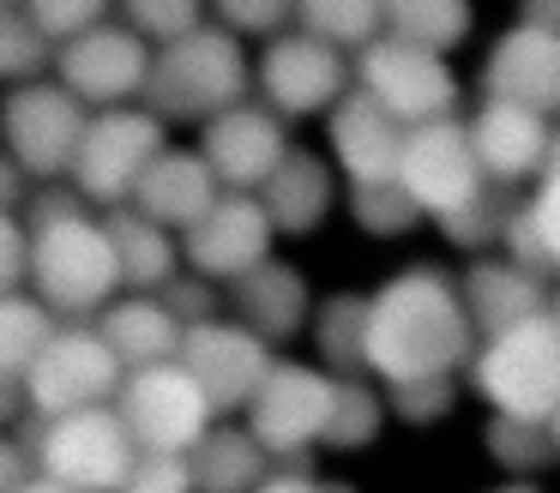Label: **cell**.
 Wrapping results in <instances>:
<instances>
[{"label":"cell","mask_w":560,"mask_h":493,"mask_svg":"<svg viewBox=\"0 0 560 493\" xmlns=\"http://www.w3.org/2000/svg\"><path fill=\"white\" fill-rule=\"evenodd\" d=\"M470 355H476V325L464 313L458 271L416 259V265H398L368 295L362 379H374L380 391L428 385V379H464Z\"/></svg>","instance_id":"1"},{"label":"cell","mask_w":560,"mask_h":493,"mask_svg":"<svg viewBox=\"0 0 560 493\" xmlns=\"http://www.w3.org/2000/svg\"><path fill=\"white\" fill-rule=\"evenodd\" d=\"M31 295L61 325H91L103 307L127 295L115 235L91 204L31 228Z\"/></svg>","instance_id":"2"},{"label":"cell","mask_w":560,"mask_h":493,"mask_svg":"<svg viewBox=\"0 0 560 493\" xmlns=\"http://www.w3.org/2000/svg\"><path fill=\"white\" fill-rule=\"evenodd\" d=\"M242 103H254V55L223 24L206 19L194 36L151 55L145 108L163 127H211Z\"/></svg>","instance_id":"3"},{"label":"cell","mask_w":560,"mask_h":493,"mask_svg":"<svg viewBox=\"0 0 560 493\" xmlns=\"http://www.w3.org/2000/svg\"><path fill=\"white\" fill-rule=\"evenodd\" d=\"M470 397L500 421H530L548 427L560 415V325L555 313H536V319L494 331L476 343L470 367H464Z\"/></svg>","instance_id":"4"},{"label":"cell","mask_w":560,"mask_h":493,"mask_svg":"<svg viewBox=\"0 0 560 493\" xmlns=\"http://www.w3.org/2000/svg\"><path fill=\"white\" fill-rule=\"evenodd\" d=\"M170 144H175L170 127H163L145 103H139V108H109V115H91L67 187H73L97 216L127 211V204H133V192H139V180H145V168L158 163Z\"/></svg>","instance_id":"5"},{"label":"cell","mask_w":560,"mask_h":493,"mask_svg":"<svg viewBox=\"0 0 560 493\" xmlns=\"http://www.w3.org/2000/svg\"><path fill=\"white\" fill-rule=\"evenodd\" d=\"M355 91V60L307 36L302 24L271 36L254 55V103L290 127V120H326Z\"/></svg>","instance_id":"6"},{"label":"cell","mask_w":560,"mask_h":493,"mask_svg":"<svg viewBox=\"0 0 560 493\" xmlns=\"http://www.w3.org/2000/svg\"><path fill=\"white\" fill-rule=\"evenodd\" d=\"M331 409H338V379L319 361H278L247 403L242 427L271 463H307V451H319L331 433Z\"/></svg>","instance_id":"7"},{"label":"cell","mask_w":560,"mask_h":493,"mask_svg":"<svg viewBox=\"0 0 560 493\" xmlns=\"http://www.w3.org/2000/svg\"><path fill=\"white\" fill-rule=\"evenodd\" d=\"M355 91L386 108L404 132L434 127V120H458V103H464L458 67L416 43H398V36H380L374 48L355 55Z\"/></svg>","instance_id":"8"},{"label":"cell","mask_w":560,"mask_h":493,"mask_svg":"<svg viewBox=\"0 0 560 493\" xmlns=\"http://www.w3.org/2000/svg\"><path fill=\"white\" fill-rule=\"evenodd\" d=\"M19 385H25L31 421H61V415H85V409H115L127 367L97 337V325H61Z\"/></svg>","instance_id":"9"},{"label":"cell","mask_w":560,"mask_h":493,"mask_svg":"<svg viewBox=\"0 0 560 493\" xmlns=\"http://www.w3.org/2000/svg\"><path fill=\"white\" fill-rule=\"evenodd\" d=\"M85 127H91V108L55 79L0 91V151L13 156L37 187L73 175V156H79Z\"/></svg>","instance_id":"10"},{"label":"cell","mask_w":560,"mask_h":493,"mask_svg":"<svg viewBox=\"0 0 560 493\" xmlns=\"http://www.w3.org/2000/svg\"><path fill=\"white\" fill-rule=\"evenodd\" d=\"M398 192L422 211V223H452L464 216L476 199H488V175L476 163L470 144V120H434V127L404 132V156H398Z\"/></svg>","instance_id":"11"},{"label":"cell","mask_w":560,"mask_h":493,"mask_svg":"<svg viewBox=\"0 0 560 493\" xmlns=\"http://www.w3.org/2000/svg\"><path fill=\"white\" fill-rule=\"evenodd\" d=\"M115 415L133 433L139 451H163V457H194V445L218 427V409H211V397L199 391V379L182 361L127 373Z\"/></svg>","instance_id":"12"},{"label":"cell","mask_w":560,"mask_h":493,"mask_svg":"<svg viewBox=\"0 0 560 493\" xmlns=\"http://www.w3.org/2000/svg\"><path fill=\"white\" fill-rule=\"evenodd\" d=\"M151 55H158V48L127 31L121 12H115V19H103L97 31H85L79 43L55 48V84H67L91 115L139 108L145 103V84H151Z\"/></svg>","instance_id":"13"},{"label":"cell","mask_w":560,"mask_h":493,"mask_svg":"<svg viewBox=\"0 0 560 493\" xmlns=\"http://www.w3.org/2000/svg\"><path fill=\"white\" fill-rule=\"evenodd\" d=\"M133 457H139V445L115 409L37 421V476L61 481L73 493H121Z\"/></svg>","instance_id":"14"},{"label":"cell","mask_w":560,"mask_h":493,"mask_svg":"<svg viewBox=\"0 0 560 493\" xmlns=\"http://www.w3.org/2000/svg\"><path fill=\"white\" fill-rule=\"evenodd\" d=\"M271 259H278V228H271L266 204L247 199V192H223L182 235V265L194 277H206V283H218L223 295Z\"/></svg>","instance_id":"15"},{"label":"cell","mask_w":560,"mask_h":493,"mask_svg":"<svg viewBox=\"0 0 560 493\" xmlns=\"http://www.w3.org/2000/svg\"><path fill=\"white\" fill-rule=\"evenodd\" d=\"M175 361L199 379V391L211 397L218 421H235V415H247V403L259 397L266 373L278 367V349L259 343L247 325H235L230 313H223V319L194 325V331L182 337V355Z\"/></svg>","instance_id":"16"},{"label":"cell","mask_w":560,"mask_h":493,"mask_svg":"<svg viewBox=\"0 0 560 493\" xmlns=\"http://www.w3.org/2000/svg\"><path fill=\"white\" fill-rule=\"evenodd\" d=\"M194 151L206 156V168L218 175L223 192H247V199H259L266 180L283 168V156L295 151V139H290V127H283L271 108L242 103V108H230V115H218L211 127H199Z\"/></svg>","instance_id":"17"},{"label":"cell","mask_w":560,"mask_h":493,"mask_svg":"<svg viewBox=\"0 0 560 493\" xmlns=\"http://www.w3.org/2000/svg\"><path fill=\"white\" fill-rule=\"evenodd\" d=\"M476 84H482V103H512L560 120V36L530 19H512L488 43Z\"/></svg>","instance_id":"18"},{"label":"cell","mask_w":560,"mask_h":493,"mask_svg":"<svg viewBox=\"0 0 560 493\" xmlns=\"http://www.w3.org/2000/svg\"><path fill=\"white\" fill-rule=\"evenodd\" d=\"M326 156L338 168L343 192L392 187L398 180V156H404V127L380 103H368L362 91H350L326 115Z\"/></svg>","instance_id":"19"},{"label":"cell","mask_w":560,"mask_h":493,"mask_svg":"<svg viewBox=\"0 0 560 493\" xmlns=\"http://www.w3.org/2000/svg\"><path fill=\"white\" fill-rule=\"evenodd\" d=\"M548 139H555V120L530 115V108L476 103V115H470L476 163H482L488 187H500V192L536 187V180L548 175Z\"/></svg>","instance_id":"20"},{"label":"cell","mask_w":560,"mask_h":493,"mask_svg":"<svg viewBox=\"0 0 560 493\" xmlns=\"http://www.w3.org/2000/svg\"><path fill=\"white\" fill-rule=\"evenodd\" d=\"M259 204H266L278 240H307V235H319V228H326V216L343 204V180H338V168H331L326 151L295 144V151L283 156V168L266 180Z\"/></svg>","instance_id":"21"},{"label":"cell","mask_w":560,"mask_h":493,"mask_svg":"<svg viewBox=\"0 0 560 493\" xmlns=\"http://www.w3.org/2000/svg\"><path fill=\"white\" fill-rule=\"evenodd\" d=\"M458 295H464V313H470L476 325V343L494 331H512V325L536 319V313H548V277L524 271V265H512L506 253H482V259H470L458 271Z\"/></svg>","instance_id":"22"},{"label":"cell","mask_w":560,"mask_h":493,"mask_svg":"<svg viewBox=\"0 0 560 493\" xmlns=\"http://www.w3.org/2000/svg\"><path fill=\"white\" fill-rule=\"evenodd\" d=\"M230 319L247 325V331L271 349L302 337L307 325H314V289H307L302 265L271 259V265H259L254 277H242V283L230 289Z\"/></svg>","instance_id":"23"},{"label":"cell","mask_w":560,"mask_h":493,"mask_svg":"<svg viewBox=\"0 0 560 493\" xmlns=\"http://www.w3.org/2000/svg\"><path fill=\"white\" fill-rule=\"evenodd\" d=\"M218 199H223V187L206 168V156H199L194 144H170V151L145 168V180H139V192H133L127 211L151 216V223L170 228V235H187Z\"/></svg>","instance_id":"24"},{"label":"cell","mask_w":560,"mask_h":493,"mask_svg":"<svg viewBox=\"0 0 560 493\" xmlns=\"http://www.w3.org/2000/svg\"><path fill=\"white\" fill-rule=\"evenodd\" d=\"M91 325H97V337L115 349V361H121L127 373L175 361L182 355V337H187V325L163 307V295H121L115 307H103Z\"/></svg>","instance_id":"25"},{"label":"cell","mask_w":560,"mask_h":493,"mask_svg":"<svg viewBox=\"0 0 560 493\" xmlns=\"http://www.w3.org/2000/svg\"><path fill=\"white\" fill-rule=\"evenodd\" d=\"M103 223H109V235H115V259H121V289L127 295H163V289L187 271L182 265V235L158 228L151 216L109 211Z\"/></svg>","instance_id":"26"},{"label":"cell","mask_w":560,"mask_h":493,"mask_svg":"<svg viewBox=\"0 0 560 493\" xmlns=\"http://www.w3.org/2000/svg\"><path fill=\"white\" fill-rule=\"evenodd\" d=\"M187 463H194V488L199 493H259V481L278 469L242 421H218V427L194 445Z\"/></svg>","instance_id":"27"},{"label":"cell","mask_w":560,"mask_h":493,"mask_svg":"<svg viewBox=\"0 0 560 493\" xmlns=\"http://www.w3.org/2000/svg\"><path fill=\"white\" fill-rule=\"evenodd\" d=\"M470 31H476V7H464V0H392L386 7V36L416 43L440 60L458 55L470 43Z\"/></svg>","instance_id":"28"},{"label":"cell","mask_w":560,"mask_h":493,"mask_svg":"<svg viewBox=\"0 0 560 493\" xmlns=\"http://www.w3.org/2000/svg\"><path fill=\"white\" fill-rule=\"evenodd\" d=\"M362 325H368V295H326L314 301V325H307V337H314L319 349V367L331 373V379H362Z\"/></svg>","instance_id":"29"},{"label":"cell","mask_w":560,"mask_h":493,"mask_svg":"<svg viewBox=\"0 0 560 493\" xmlns=\"http://www.w3.org/2000/svg\"><path fill=\"white\" fill-rule=\"evenodd\" d=\"M295 24L355 60L386 36V7H374V0H307V7H295Z\"/></svg>","instance_id":"30"},{"label":"cell","mask_w":560,"mask_h":493,"mask_svg":"<svg viewBox=\"0 0 560 493\" xmlns=\"http://www.w3.org/2000/svg\"><path fill=\"white\" fill-rule=\"evenodd\" d=\"M55 331H61V319H55L31 289L0 301V379H25Z\"/></svg>","instance_id":"31"},{"label":"cell","mask_w":560,"mask_h":493,"mask_svg":"<svg viewBox=\"0 0 560 493\" xmlns=\"http://www.w3.org/2000/svg\"><path fill=\"white\" fill-rule=\"evenodd\" d=\"M55 79V43L31 24L25 7H0V91Z\"/></svg>","instance_id":"32"},{"label":"cell","mask_w":560,"mask_h":493,"mask_svg":"<svg viewBox=\"0 0 560 493\" xmlns=\"http://www.w3.org/2000/svg\"><path fill=\"white\" fill-rule=\"evenodd\" d=\"M386 421H392V403L374 379H338V409H331L326 451H368L386 433Z\"/></svg>","instance_id":"33"},{"label":"cell","mask_w":560,"mask_h":493,"mask_svg":"<svg viewBox=\"0 0 560 493\" xmlns=\"http://www.w3.org/2000/svg\"><path fill=\"white\" fill-rule=\"evenodd\" d=\"M482 445H488V457H494V469H506L512 481H524V476H536V469L555 463V439H548V427H530V421L488 415Z\"/></svg>","instance_id":"34"},{"label":"cell","mask_w":560,"mask_h":493,"mask_svg":"<svg viewBox=\"0 0 560 493\" xmlns=\"http://www.w3.org/2000/svg\"><path fill=\"white\" fill-rule=\"evenodd\" d=\"M115 12H121V24L133 36H145L151 48L182 43V36H194L199 24L211 19V7H194V0H127V7H115Z\"/></svg>","instance_id":"35"},{"label":"cell","mask_w":560,"mask_h":493,"mask_svg":"<svg viewBox=\"0 0 560 493\" xmlns=\"http://www.w3.org/2000/svg\"><path fill=\"white\" fill-rule=\"evenodd\" d=\"M343 204H350V223L374 240H398V235H410V228H422V211L398 192V180H392V187L343 192Z\"/></svg>","instance_id":"36"},{"label":"cell","mask_w":560,"mask_h":493,"mask_svg":"<svg viewBox=\"0 0 560 493\" xmlns=\"http://www.w3.org/2000/svg\"><path fill=\"white\" fill-rule=\"evenodd\" d=\"M211 24H223L235 43L254 36V43L266 48L271 36L295 31V7H283V0H223V7H211Z\"/></svg>","instance_id":"37"},{"label":"cell","mask_w":560,"mask_h":493,"mask_svg":"<svg viewBox=\"0 0 560 493\" xmlns=\"http://www.w3.org/2000/svg\"><path fill=\"white\" fill-rule=\"evenodd\" d=\"M458 397H464V379H428V385L386 391V403H392V421H404V427H440V421H452Z\"/></svg>","instance_id":"38"},{"label":"cell","mask_w":560,"mask_h":493,"mask_svg":"<svg viewBox=\"0 0 560 493\" xmlns=\"http://www.w3.org/2000/svg\"><path fill=\"white\" fill-rule=\"evenodd\" d=\"M25 12H31V24H37L55 48L79 43V36L97 31L103 19H115V7H103V0H31Z\"/></svg>","instance_id":"39"},{"label":"cell","mask_w":560,"mask_h":493,"mask_svg":"<svg viewBox=\"0 0 560 493\" xmlns=\"http://www.w3.org/2000/svg\"><path fill=\"white\" fill-rule=\"evenodd\" d=\"M524 223L536 235V253H542L548 277H560V175H542L524 192Z\"/></svg>","instance_id":"40"},{"label":"cell","mask_w":560,"mask_h":493,"mask_svg":"<svg viewBox=\"0 0 560 493\" xmlns=\"http://www.w3.org/2000/svg\"><path fill=\"white\" fill-rule=\"evenodd\" d=\"M163 307H170L187 331H194V325H206V319H223V313H230V295H223L218 283H206V277L182 271L170 289H163Z\"/></svg>","instance_id":"41"},{"label":"cell","mask_w":560,"mask_h":493,"mask_svg":"<svg viewBox=\"0 0 560 493\" xmlns=\"http://www.w3.org/2000/svg\"><path fill=\"white\" fill-rule=\"evenodd\" d=\"M121 493H199L194 463L187 457H163V451H139L127 481H121Z\"/></svg>","instance_id":"42"},{"label":"cell","mask_w":560,"mask_h":493,"mask_svg":"<svg viewBox=\"0 0 560 493\" xmlns=\"http://www.w3.org/2000/svg\"><path fill=\"white\" fill-rule=\"evenodd\" d=\"M31 289V228L25 216L0 211V301Z\"/></svg>","instance_id":"43"},{"label":"cell","mask_w":560,"mask_h":493,"mask_svg":"<svg viewBox=\"0 0 560 493\" xmlns=\"http://www.w3.org/2000/svg\"><path fill=\"white\" fill-rule=\"evenodd\" d=\"M25 481H37V421L0 433V493H19Z\"/></svg>","instance_id":"44"},{"label":"cell","mask_w":560,"mask_h":493,"mask_svg":"<svg viewBox=\"0 0 560 493\" xmlns=\"http://www.w3.org/2000/svg\"><path fill=\"white\" fill-rule=\"evenodd\" d=\"M259 493H331V481H319L307 463H278L259 481Z\"/></svg>","instance_id":"45"},{"label":"cell","mask_w":560,"mask_h":493,"mask_svg":"<svg viewBox=\"0 0 560 493\" xmlns=\"http://www.w3.org/2000/svg\"><path fill=\"white\" fill-rule=\"evenodd\" d=\"M31 187H37V180H31L25 175V168H19L13 163V156H7V151H0V211H25V199H31Z\"/></svg>","instance_id":"46"},{"label":"cell","mask_w":560,"mask_h":493,"mask_svg":"<svg viewBox=\"0 0 560 493\" xmlns=\"http://www.w3.org/2000/svg\"><path fill=\"white\" fill-rule=\"evenodd\" d=\"M518 19H530V24H542V31L560 36V7H542V0H536V7H518Z\"/></svg>","instance_id":"47"},{"label":"cell","mask_w":560,"mask_h":493,"mask_svg":"<svg viewBox=\"0 0 560 493\" xmlns=\"http://www.w3.org/2000/svg\"><path fill=\"white\" fill-rule=\"evenodd\" d=\"M19 493H73V488H61V481H49V476H37V481H25Z\"/></svg>","instance_id":"48"},{"label":"cell","mask_w":560,"mask_h":493,"mask_svg":"<svg viewBox=\"0 0 560 493\" xmlns=\"http://www.w3.org/2000/svg\"><path fill=\"white\" fill-rule=\"evenodd\" d=\"M548 175H560V120H555V139H548Z\"/></svg>","instance_id":"49"},{"label":"cell","mask_w":560,"mask_h":493,"mask_svg":"<svg viewBox=\"0 0 560 493\" xmlns=\"http://www.w3.org/2000/svg\"><path fill=\"white\" fill-rule=\"evenodd\" d=\"M488 493H542L536 481H500V488H488Z\"/></svg>","instance_id":"50"},{"label":"cell","mask_w":560,"mask_h":493,"mask_svg":"<svg viewBox=\"0 0 560 493\" xmlns=\"http://www.w3.org/2000/svg\"><path fill=\"white\" fill-rule=\"evenodd\" d=\"M548 439H555V463H560V415L548 421Z\"/></svg>","instance_id":"51"},{"label":"cell","mask_w":560,"mask_h":493,"mask_svg":"<svg viewBox=\"0 0 560 493\" xmlns=\"http://www.w3.org/2000/svg\"><path fill=\"white\" fill-rule=\"evenodd\" d=\"M548 313H555V325H560V283H555V295H548Z\"/></svg>","instance_id":"52"}]
</instances>
